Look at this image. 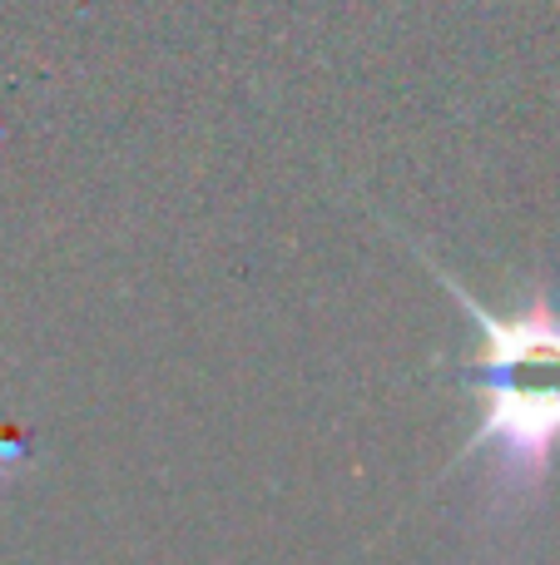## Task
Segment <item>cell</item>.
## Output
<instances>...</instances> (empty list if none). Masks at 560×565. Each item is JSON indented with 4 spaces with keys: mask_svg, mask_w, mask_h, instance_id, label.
Wrapping results in <instances>:
<instances>
[{
    "mask_svg": "<svg viewBox=\"0 0 560 565\" xmlns=\"http://www.w3.org/2000/svg\"><path fill=\"white\" fill-rule=\"evenodd\" d=\"M446 288L462 298L486 338V358L476 367V382L486 392V422L476 427V447L502 451V477L541 481L560 441V318L551 308L496 318L462 282Z\"/></svg>",
    "mask_w": 560,
    "mask_h": 565,
    "instance_id": "cell-1",
    "label": "cell"
}]
</instances>
